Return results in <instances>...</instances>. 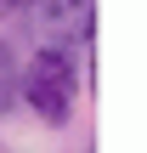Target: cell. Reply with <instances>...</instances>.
Here are the masks:
<instances>
[{"instance_id":"6da1fadb","label":"cell","mask_w":147,"mask_h":153,"mask_svg":"<svg viewBox=\"0 0 147 153\" xmlns=\"http://www.w3.org/2000/svg\"><path fill=\"white\" fill-rule=\"evenodd\" d=\"M17 91H23V102H28L45 125H68L74 97H79V74H74L68 45H40V51L28 57V68H23V79H17Z\"/></svg>"},{"instance_id":"7a4b0ae2","label":"cell","mask_w":147,"mask_h":153,"mask_svg":"<svg viewBox=\"0 0 147 153\" xmlns=\"http://www.w3.org/2000/svg\"><path fill=\"white\" fill-rule=\"evenodd\" d=\"M11 17H23V28L45 45H85L96 34V6L91 0H17Z\"/></svg>"},{"instance_id":"3957f363","label":"cell","mask_w":147,"mask_h":153,"mask_svg":"<svg viewBox=\"0 0 147 153\" xmlns=\"http://www.w3.org/2000/svg\"><path fill=\"white\" fill-rule=\"evenodd\" d=\"M11 91H17V85H11V45L0 40V108L11 102Z\"/></svg>"}]
</instances>
